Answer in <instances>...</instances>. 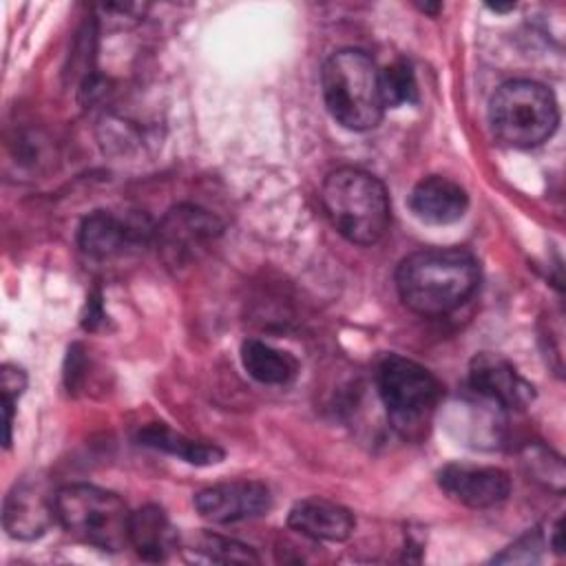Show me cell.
<instances>
[{
	"mask_svg": "<svg viewBox=\"0 0 566 566\" xmlns=\"http://www.w3.org/2000/svg\"><path fill=\"white\" fill-rule=\"evenodd\" d=\"M480 283L475 256L462 248H427L396 270L400 301L420 316H442L471 298Z\"/></svg>",
	"mask_w": 566,
	"mask_h": 566,
	"instance_id": "1",
	"label": "cell"
},
{
	"mask_svg": "<svg viewBox=\"0 0 566 566\" xmlns=\"http://www.w3.org/2000/svg\"><path fill=\"white\" fill-rule=\"evenodd\" d=\"M323 99L329 115L349 130L378 126L385 113L380 93V71L360 49L332 53L321 71Z\"/></svg>",
	"mask_w": 566,
	"mask_h": 566,
	"instance_id": "2",
	"label": "cell"
},
{
	"mask_svg": "<svg viewBox=\"0 0 566 566\" xmlns=\"http://www.w3.org/2000/svg\"><path fill=\"white\" fill-rule=\"evenodd\" d=\"M323 208L334 228L352 243L371 245L387 232L389 195L380 179L360 168H338L321 190Z\"/></svg>",
	"mask_w": 566,
	"mask_h": 566,
	"instance_id": "3",
	"label": "cell"
},
{
	"mask_svg": "<svg viewBox=\"0 0 566 566\" xmlns=\"http://www.w3.org/2000/svg\"><path fill=\"white\" fill-rule=\"evenodd\" d=\"M130 511L124 500L93 484H69L55 491V520L75 539L102 551L130 544Z\"/></svg>",
	"mask_w": 566,
	"mask_h": 566,
	"instance_id": "4",
	"label": "cell"
},
{
	"mask_svg": "<svg viewBox=\"0 0 566 566\" xmlns=\"http://www.w3.org/2000/svg\"><path fill=\"white\" fill-rule=\"evenodd\" d=\"M378 394L391 427L407 440L424 438L442 389L420 363L389 354L378 367Z\"/></svg>",
	"mask_w": 566,
	"mask_h": 566,
	"instance_id": "5",
	"label": "cell"
},
{
	"mask_svg": "<svg viewBox=\"0 0 566 566\" xmlns=\"http://www.w3.org/2000/svg\"><path fill=\"white\" fill-rule=\"evenodd\" d=\"M493 133L513 148H533L546 142L559 122L553 93L533 80L504 82L491 97Z\"/></svg>",
	"mask_w": 566,
	"mask_h": 566,
	"instance_id": "6",
	"label": "cell"
},
{
	"mask_svg": "<svg viewBox=\"0 0 566 566\" xmlns=\"http://www.w3.org/2000/svg\"><path fill=\"white\" fill-rule=\"evenodd\" d=\"M221 230V221L208 210L197 206H177L159 221V226H155L153 239L168 265H184L206 250Z\"/></svg>",
	"mask_w": 566,
	"mask_h": 566,
	"instance_id": "7",
	"label": "cell"
},
{
	"mask_svg": "<svg viewBox=\"0 0 566 566\" xmlns=\"http://www.w3.org/2000/svg\"><path fill=\"white\" fill-rule=\"evenodd\" d=\"M155 237V226L142 212L115 214L111 210L91 212L80 226V248L93 259H111L128 248H139Z\"/></svg>",
	"mask_w": 566,
	"mask_h": 566,
	"instance_id": "8",
	"label": "cell"
},
{
	"mask_svg": "<svg viewBox=\"0 0 566 566\" xmlns=\"http://www.w3.org/2000/svg\"><path fill=\"white\" fill-rule=\"evenodd\" d=\"M272 506L270 489L254 480L221 482L201 489L195 495V509L199 515L214 524L239 522L263 515Z\"/></svg>",
	"mask_w": 566,
	"mask_h": 566,
	"instance_id": "9",
	"label": "cell"
},
{
	"mask_svg": "<svg viewBox=\"0 0 566 566\" xmlns=\"http://www.w3.org/2000/svg\"><path fill=\"white\" fill-rule=\"evenodd\" d=\"M469 382L478 396L500 409H524L535 398L533 385L524 380L506 358L489 352L473 356L469 365Z\"/></svg>",
	"mask_w": 566,
	"mask_h": 566,
	"instance_id": "10",
	"label": "cell"
},
{
	"mask_svg": "<svg viewBox=\"0 0 566 566\" xmlns=\"http://www.w3.org/2000/svg\"><path fill=\"white\" fill-rule=\"evenodd\" d=\"M438 484L453 502L469 509L497 506L511 493L509 473L495 467L447 464L438 473Z\"/></svg>",
	"mask_w": 566,
	"mask_h": 566,
	"instance_id": "11",
	"label": "cell"
},
{
	"mask_svg": "<svg viewBox=\"0 0 566 566\" xmlns=\"http://www.w3.org/2000/svg\"><path fill=\"white\" fill-rule=\"evenodd\" d=\"M4 528L15 539L40 537L55 520V493L42 480L24 478L13 484L4 500Z\"/></svg>",
	"mask_w": 566,
	"mask_h": 566,
	"instance_id": "12",
	"label": "cell"
},
{
	"mask_svg": "<svg viewBox=\"0 0 566 566\" xmlns=\"http://www.w3.org/2000/svg\"><path fill=\"white\" fill-rule=\"evenodd\" d=\"M409 208L420 221L444 226L464 217L469 208V195L453 179L429 175L420 179L409 192Z\"/></svg>",
	"mask_w": 566,
	"mask_h": 566,
	"instance_id": "13",
	"label": "cell"
},
{
	"mask_svg": "<svg viewBox=\"0 0 566 566\" xmlns=\"http://www.w3.org/2000/svg\"><path fill=\"white\" fill-rule=\"evenodd\" d=\"M290 528L296 533L312 537V539H325V542H343L352 535L356 520L349 509L321 500V497H307L296 502L290 509L287 515Z\"/></svg>",
	"mask_w": 566,
	"mask_h": 566,
	"instance_id": "14",
	"label": "cell"
},
{
	"mask_svg": "<svg viewBox=\"0 0 566 566\" xmlns=\"http://www.w3.org/2000/svg\"><path fill=\"white\" fill-rule=\"evenodd\" d=\"M177 544V533L166 513L155 506H142L130 515V546L150 562L164 559Z\"/></svg>",
	"mask_w": 566,
	"mask_h": 566,
	"instance_id": "15",
	"label": "cell"
},
{
	"mask_svg": "<svg viewBox=\"0 0 566 566\" xmlns=\"http://www.w3.org/2000/svg\"><path fill=\"white\" fill-rule=\"evenodd\" d=\"M241 363L245 371L263 385H287L298 371V363L290 352L254 338L241 345Z\"/></svg>",
	"mask_w": 566,
	"mask_h": 566,
	"instance_id": "16",
	"label": "cell"
},
{
	"mask_svg": "<svg viewBox=\"0 0 566 566\" xmlns=\"http://www.w3.org/2000/svg\"><path fill=\"white\" fill-rule=\"evenodd\" d=\"M142 444L161 449L166 453H172L190 464H217L223 458V451L214 444H206V442H197L190 440L181 433H172L170 429L161 427V424H150L139 433Z\"/></svg>",
	"mask_w": 566,
	"mask_h": 566,
	"instance_id": "17",
	"label": "cell"
},
{
	"mask_svg": "<svg viewBox=\"0 0 566 566\" xmlns=\"http://www.w3.org/2000/svg\"><path fill=\"white\" fill-rule=\"evenodd\" d=\"M380 93L385 108L387 106H402L416 99L418 86L411 66L405 60H398L380 71Z\"/></svg>",
	"mask_w": 566,
	"mask_h": 566,
	"instance_id": "18",
	"label": "cell"
},
{
	"mask_svg": "<svg viewBox=\"0 0 566 566\" xmlns=\"http://www.w3.org/2000/svg\"><path fill=\"white\" fill-rule=\"evenodd\" d=\"M199 551L212 562H239V564L259 562V557L250 551V546L228 537H219V535H203L199 542Z\"/></svg>",
	"mask_w": 566,
	"mask_h": 566,
	"instance_id": "19",
	"label": "cell"
},
{
	"mask_svg": "<svg viewBox=\"0 0 566 566\" xmlns=\"http://www.w3.org/2000/svg\"><path fill=\"white\" fill-rule=\"evenodd\" d=\"M27 387V376L20 367L2 365V407H4V444H11V424H13V407L20 394Z\"/></svg>",
	"mask_w": 566,
	"mask_h": 566,
	"instance_id": "20",
	"label": "cell"
},
{
	"mask_svg": "<svg viewBox=\"0 0 566 566\" xmlns=\"http://www.w3.org/2000/svg\"><path fill=\"white\" fill-rule=\"evenodd\" d=\"M542 544H544L542 535L537 531H528L513 546H509L502 555H497L495 562H533L535 551L542 548Z\"/></svg>",
	"mask_w": 566,
	"mask_h": 566,
	"instance_id": "21",
	"label": "cell"
},
{
	"mask_svg": "<svg viewBox=\"0 0 566 566\" xmlns=\"http://www.w3.org/2000/svg\"><path fill=\"white\" fill-rule=\"evenodd\" d=\"M489 9H493L497 13H506V11H513L515 4H489Z\"/></svg>",
	"mask_w": 566,
	"mask_h": 566,
	"instance_id": "22",
	"label": "cell"
}]
</instances>
